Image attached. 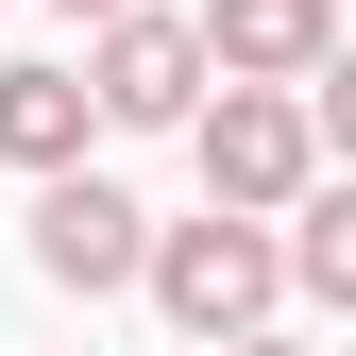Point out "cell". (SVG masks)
Masks as SVG:
<instances>
[{
  "label": "cell",
  "instance_id": "1",
  "mask_svg": "<svg viewBox=\"0 0 356 356\" xmlns=\"http://www.w3.org/2000/svg\"><path fill=\"white\" fill-rule=\"evenodd\" d=\"M272 289H289V238H272V220H238V204H204V220H153V305H170L204 356L272 323Z\"/></svg>",
  "mask_w": 356,
  "mask_h": 356
},
{
  "label": "cell",
  "instance_id": "2",
  "mask_svg": "<svg viewBox=\"0 0 356 356\" xmlns=\"http://www.w3.org/2000/svg\"><path fill=\"white\" fill-rule=\"evenodd\" d=\"M187 136H204V204H238V220H289V204H305V170H323L305 85H220Z\"/></svg>",
  "mask_w": 356,
  "mask_h": 356
},
{
  "label": "cell",
  "instance_id": "3",
  "mask_svg": "<svg viewBox=\"0 0 356 356\" xmlns=\"http://www.w3.org/2000/svg\"><path fill=\"white\" fill-rule=\"evenodd\" d=\"M34 272L51 289H153V220L102 187V170H51L34 187Z\"/></svg>",
  "mask_w": 356,
  "mask_h": 356
},
{
  "label": "cell",
  "instance_id": "4",
  "mask_svg": "<svg viewBox=\"0 0 356 356\" xmlns=\"http://www.w3.org/2000/svg\"><path fill=\"white\" fill-rule=\"evenodd\" d=\"M85 85H102V119H136V136H170V119H204V17H153V0H136V17H102V68H85Z\"/></svg>",
  "mask_w": 356,
  "mask_h": 356
},
{
  "label": "cell",
  "instance_id": "5",
  "mask_svg": "<svg viewBox=\"0 0 356 356\" xmlns=\"http://www.w3.org/2000/svg\"><path fill=\"white\" fill-rule=\"evenodd\" d=\"M204 68L220 85H323L339 68V0H204Z\"/></svg>",
  "mask_w": 356,
  "mask_h": 356
},
{
  "label": "cell",
  "instance_id": "6",
  "mask_svg": "<svg viewBox=\"0 0 356 356\" xmlns=\"http://www.w3.org/2000/svg\"><path fill=\"white\" fill-rule=\"evenodd\" d=\"M85 119H102L85 68H0V170H85Z\"/></svg>",
  "mask_w": 356,
  "mask_h": 356
},
{
  "label": "cell",
  "instance_id": "7",
  "mask_svg": "<svg viewBox=\"0 0 356 356\" xmlns=\"http://www.w3.org/2000/svg\"><path fill=\"white\" fill-rule=\"evenodd\" d=\"M289 289H305V305H356V170L289 204Z\"/></svg>",
  "mask_w": 356,
  "mask_h": 356
},
{
  "label": "cell",
  "instance_id": "8",
  "mask_svg": "<svg viewBox=\"0 0 356 356\" xmlns=\"http://www.w3.org/2000/svg\"><path fill=\"white\" fill-rule=\"evenodd\" d=\"M305 119H323V153H339V170H356V51H339V68H323V85H305Z\"/></svg>",
  "mask_w": 356,
  "mask_h": 356
},
{
  "label": "cell",
  "instance_id": "9",
  "mask_svg": "<svg viewBox=\"0 0 356 356\" xmlns=\"http://www.w3.org/2000/svg\"><path fill=\"white\" fill-rule=\"evenodd\" d=\"M220 356H305V339H272V323H254V339H220Z\"/></svg>",
  "mask_w": 356,
  "mask_h": 356
},
{
  "label": "cell",
  "instance_id": "10",
  "mask_svg": "<svg viewBox=\"0 0 356 356\" xmlns=\"http://www.w3.org/2000/svg\"><path fill=\"white\" fill-rule=\"evenodd\" d=\"M68 17H136V0H68Z\"/></svg>",
  "mask_w": 356,
  "mask_h": 356
}]
</instances>
